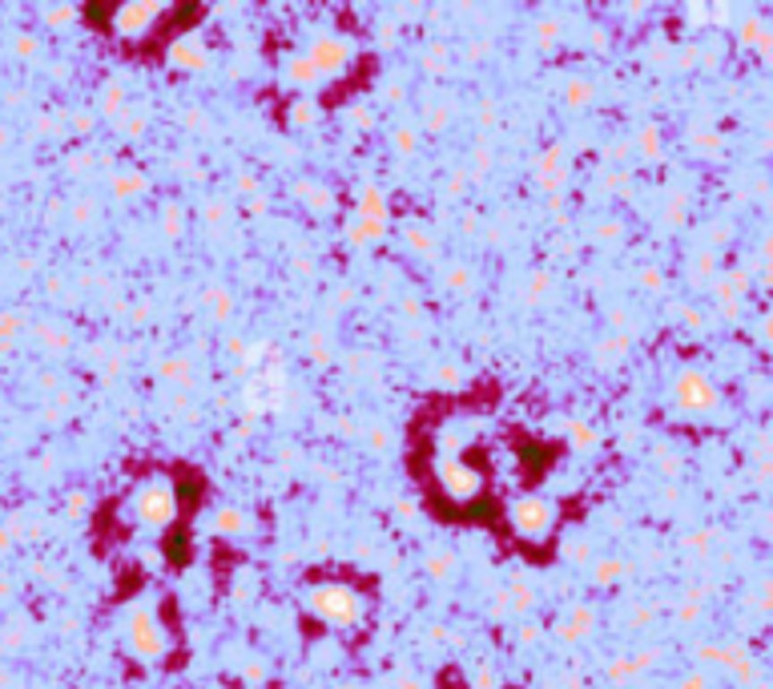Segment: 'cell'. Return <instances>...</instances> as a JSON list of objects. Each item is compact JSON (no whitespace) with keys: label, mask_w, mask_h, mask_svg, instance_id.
Instances as JSON below:
<instances>
[{"label":"cell","mask_w":773,"mask_h":689,"mask_svg":"<svg viewBox=\"0 0 773 689\" xmlns=\"http://www.w3.org/2000/svg\"><path fill=\"white\" fill-rule=\"evenodd\" d=\"M137 512H141L145 524H169V516H174V492H169V484H145L141 496H137Z\"/></svg>","instance_id":"obj_2"},{"label":"cell","mask_w":773,"mask_h":689,"mask_svg":"<svg viewBox=\"0 0 773 689\" xmlns=\"http://www.w3.org/2000/svg\"><path fill=\"white\" fill-rule=\"evenodd\" d=\"M314 613L327 617L330 625H346L359 617V597L346 589H319L314 592Z\"/></svg>","instance_id":"obj_1"}]
</instances>
